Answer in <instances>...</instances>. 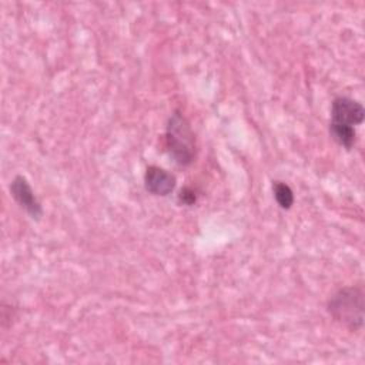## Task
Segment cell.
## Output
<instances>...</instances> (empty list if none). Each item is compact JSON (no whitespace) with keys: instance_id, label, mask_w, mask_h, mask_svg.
<instances>
[{"instance_id":"obj_3","label":"cell","mask_w":365,"mask_h":365,"mask_svg":"<svg viewBox=\"0 0 365 365\" xmlns=\"http://www.w3.org/2000/svg\"><path fill=\"white\" fill-rule=\"evenodd\" d=\"M10 194L13 200L23 208L30 218L38 221L43 217V207L36 197L29 180L23 175H16L10 182Z\"/></svg>"},{"instance_id":"obj_6","label":"cell","mask_w":365,"mask_h":365,"mask_svg":"<svg viewBox=\"0 0 365 365\" xmlns=\"http://www.w3.org/2000/svg\"><path fill=\"white\" fill-rule=\"evenodd\" d=\"M328 131L331 138L345 150H351L356 141V130L352 125L329 121Z\"/></svg>"},{"instance_id":"obj_4","label":"cell","mask_w":365,"mask_h":365,"mask_svg":"<svg viewBox=\"0 0 365 365\" xmlns=\"http://www.w3.org/2000/svg\"><path fill=\"white\" fill-rule=\"evenodd\" d=\"M365 118L364 106L349 97L339 96L332 100L331 104V121L346 124V125H359Z\"/></svg>"},{"instance_id":"obj_5","label":"cell","mask_w":365,"mask_h":365,"mask_svg":"<svg viewBox=\"0 0 365 365\" xmlns=\"http://www.w3.org/2000/svg\"><path fill=\"white\" fill-rule=\"evenodd\" d=\"M177 178L173 173L158 165H148L144 173V187L155 197H167L174 191Z\"/></svg>"},{"instance_id":"obj_7","label":"cell","mask_w":365,"mask_h":365,"mask_svg":"<svg viewBox=\"0 0 365 365\" xmlns=\"http://www.w3.org/2000/svg\"><path fill=\"white\" fill-rule=\"evenodd\" d=\"M272 192L277 204L282 210H289L294 205V191L284 181H272Z\"/></svg>"},{"instance_id":"obj_8","label":"cell","mask_w":365,"mask_h":365,"mask_svg":"<svg viewBox=\"0 0 365 365\" xmlns=\"http://www.w3.org/2000/svg\"><path fill=\"white\" fill-rule=\"evenodd\" d=\"M177 200L181 205H187V207H191L197 202V192L194 188L185 185L180 190L178 195H177Z\"/></svg>"},{"instance_id":"obj_2","label":"cell","mask_w":365,"mask_h":365,"mask_svg":"<svg viewBox=\"0 0 365 365\" xmlns=\"http://www.w3.org/2000/svg\"><path fill=\"white\" fill-rule=\"evenodd\" d=\"M327 311L339 325L349 331H359L364 327V288L362 285H348L334 292Z\"/></svg>"},{"instance_id":"obj_1","label":"cell","mask_w":365,"mask_h":365,"mask_svg":"<svg viewBox=\"0 0 365 365\" xmlns=\"http://www.w3.org/2000/svg\"><path fill=\"white\" fill-rule=\"evenodd\" d=\"M164 138L165 148L177 165L188 167L195 161V135L190 121L180 110H174L170 115Z\"/></svg>"}]
</instances>
